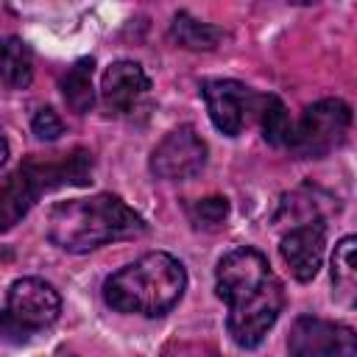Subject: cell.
Masks as SVG:
<instances>
[{
  "label": "cell",
  "mask_w": 357,
  "mask_h": 357,
  "mask_svg": "<svg viewBox=\"0 0 357 357\" xmlns=\"http://www.w3.org/2000/svg\"><path fill=\"white\" fill-rule=\"evenodd\" d=\"M92 59H78L61 78V95L67 100V106L75 114H86L92 109L95 92H92Z\"/></svg>",
  "instance_id": "obj_13"
},
{
  "label": "cell",
  "mask_w": 357,
  "mask_h": 357,
  "mask_svg": "<svg viewBox=\"0 0 357 357\" xmlns=\"http://www.w3.org/2000/svg\"><path fill=\"white\" fill-rule=\"evenodd\" d=\"M354 237H343L337 245H335V254H332V282L337 287V293L346 296V301H351L354 296V282H357V268H354Z\"/></svg>",
  "instance_id": "obj_15"
},
{
  "label": "cell",
  "mask_w": 357,
  "mask_h": 357,
  "mask_svg": "<svg viewBox=\"0 0 357 357\" xmlns=\"http://www.w3.org/2000/svg\"><path fill=\"white\" fill-rule=\"evenodd\" d=\"M324 226L315 220L310 223H298L293 226L284 237H282V245H279V254L284 259V265L290 268V273L298 279V282H310L315 279L318 268H321V259H324Z\"/></svg>",
  "instance_id": "obj_10"
},
{
  "label": "cell",
  "mask_w": 357,
  "mask_h": 357,
  "mask_svg": "<svg viewBox=\"0 0 357 357\" xmlns=\"http://www.w3.org/2000/svg\"><path fill=\"white\" fill-rule=\"evenodd\" d=\"M215 290L226 301V329L243 349H257L284 307V290L257 248H231L215 271Z\"/></svg>",
  "instance_id": "obj_1"
},
{
  "label": "cell",
  "mask_w": 357,
  "mask_h": 357,
  "mask_svg": "<svg viewBox=\"0 0 357 357\" xmlns=\"http://www.w3.org/2000/svg\"><path fill=\"white\" fill-rule=\"evenodd\" d=\"M31 128H33V134H36L39 139H59V137L64 134V123H61V117H59L50 106L39 109V112L33 114Z\"/></svg>",
  "instance_id": "obj_18"
},
{
  "label": "cell",
  "mask_w": 357,
  "mask_h": 357,
  "mask_svg": "<svg viewBox=\"0 0 357 357\" xmlns=\"http://www.w3.org/2000/svg\"><path fill=\"white\" fill-rule=\"evenodd\" d=\"M351 126V109L337 98H324L304 109L301 120L290 126L287 145L301 159H318L326 156L332 148H337Z\"/></svg>",
  "instance_id": "obj_6"
},
{
  "label": "cell",
  "mask_w": 357,
  "mask_h": 357,
  "mask_svg": "<svg viewBox=\"0 0 357 357\" xmlns=\"http://www.w3.org/2000/svg\"><path fill=\"white\" fill-rule=\"evenodd\" d=\"M61 312L59 290L36 276L17 279L6 293V307L0 310V335L6 340L22 343L31 335L56 324Z\"/></svg>",
  "instance_id": "obj_5"
},
{
  "label": "cell",
  "mask_w": 357,
  "mask_h": 357,
  "mask_svg": "<svg viewBox=\"0 0 357 357\" xmlns=\"http://www.w3.org/2000/svg\"><path fill=\"white\" fill-rule=\"evenodd\" d=\"M103 89V100L109 109L114 112H131L151 89V78L145 75V70L137 61H114L100 81Z\"/></svg>",
  "instance_id": "obj_11"
},
{
  "label": "cell",
  "mask_w": 357,
  "mask_h": 357,
  "mask_svg": "<svg viewBox=\"0 0 357 357\" xmlns=\"http://www.w3.org/2000/svg\"><path fill=\"white\" fill-rule=\"evenodd\" d=\"M187 212H190V220L198 229H215V226H220L226 220L229 204H226V198H201V201L190 204Z\"/></svg>",
  "instance_id": "obj_17"
},
{
  "label": "cell",
  "mask_w": 357,
  "mask_h": 357,
  "mask_svg": "<svg viewBox=\"0 0 357 357\" xmlns=\"http://www.w3.org/2000/svg\"><path fill=\"white\" fill-rule=\"evenodd\" d=\"M170 36L181 45V47H190V50H212L223 31L209 25V22H198L195 17H190L187 11H178L173 17V25H170Z\"/></svg>",
  "instance_id": "obj_14"
},
{
  "label": "cell",
  "mask_w": 357,
  "mask_h": 357,
  "mask_svg": "<svg viewBox=\"0 0 357 357\" xmlns=\"http://www.w3.org/2000/svg\"><path fill=\"white\" fill-rule=\"evenodd\" d=\"M92 173V159L86 151L53 153V156H31L11 176L0 181V231L20 223L33 201L61 184H86Z\"/></svg>",
  "instance_id": "obj_4"
},
{
  "label": "cell",
  "mask_w": 357,
  "mask_h": 357,
  "mask_svg": "<svg viewBox=\"0 0 357 357\" xmlns=\"http://www.w3.org/2000/svg\"><path fill=\"white\" fill-rule=\"evenodd\" d=\"M8 159V142H6V137L0 134V165Z\"/></svg>",
  "instance_id": "obj_19"
},
{
  "label": "cell",
  "mask_w": 357,
  "mask_h": 357,
  "mask_svg": "<svg viewBox=\"0 0 357 357\" xmlns=\"http://www.w3.org/2000/svg\"><path fill=\"white\" fill-rule=\"evenodd\" d=\"M0 81L11 89H25L33 81V53L25 39L6 36L0 42Z\"/></svg>",
  "instance_id": "obj_12"
},
{
  "label": "cell",
  "mask_w": 357,
  "mask_h": 357,
  "mask_svg": "<svg viewBox=\"0 0 357 357\" xmlns=\"http://www.w3.org/2000/svg\"><path fill=\"white\" fill-rule=\"evenodd\" d=\"M206 165V142L192 126H178L151 153V173L165 181H184Z\"/></svg>",
  "instance_id": "obj_9"
},
{
  "label": "cell",
  "mask_w": 357,
  "mask_h": 357,
  "mask_svg": "<svg viewBox=\"0 0 357 357\" xmlns=\"http://www.w3.org/2000/svg\"><path fill=\"white\" fill-rule=\"evenodd\" d=\"M184 287V265L167 251H148L106 279L103 298L117 312L159 318L181 301Z\"/></svg>",
  "instance_id": "obj_3"
},
{
  "label": "cell",
  "mask_w": 357,
  "mask_h": 357,
  "mask_svg": "<svg viewBox=\"0 0 357 357\" xmlns=\"http://www.w3.org/2000/svg\"><path fill=\"white\" fill-rule=\"evenodd\" d=\"M259 123H262V131H265V139L271 145H287V137H290V117H287V109L279 98L273 95H265L262 100V109H259Z\"/></svg>",
  "instance_id": "obj_16"
},
{
  "label": "cell",
  "mask_w": 357,
  "mask_h": 357,
  "mask_svg": "<svg viewBox=\"0 0 357 357\" xmlns=\"http://www.w3.org/2000/svg\"><path fill=\"white\" fill-rule=\"evenodd\" d=\"M201 95L206 100V112L215 123L218 131H223L226 137H237L251 114H259L265 95H257L251 86L240 84V81H229V78H215V81H204Z\"/></svg>",
  "instance_id": "obj_7"
},
{
  "label": "cell",
  "mask_w": 357,
  "mask_h": 357,
  "mask_svg": "<svg viewBox=\"0 0 357 357\" xmlns=\"http://www.w3.org/2000/svg\"><path fill=\"white\" fill-rule=\"evenodd\" d=\"M145 229V220L112 192L59 201L47 215V237L70 254H86L114 240H134Z\"/></svg>",
  "instance_id": "obj_2"
},
{
  "label": "cell",
  "mask_w": 357,
  "mask_h": 357,
  "mask_svg": "<svg viewBox=\"0 0 357 357\" xmlns=\"http://www.w3.org/2000/svg\"><path fill=\"white\" fill-rule=\"evenodd\" d=\"M287 357H357V340L346 324L301 315L290 329Z\"/></svg>",
  "instance_id": "obj_8"
}]
</instances>
